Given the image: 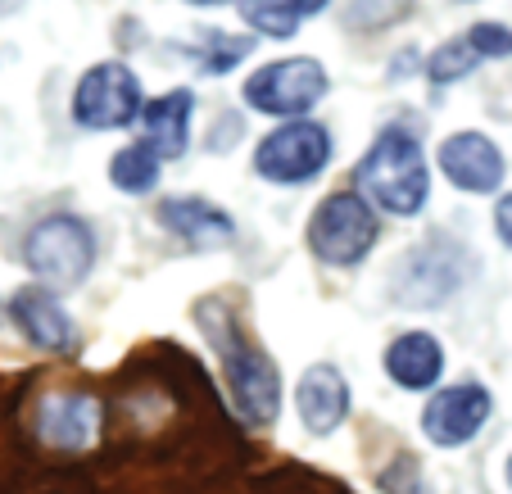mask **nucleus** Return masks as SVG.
Returning <instances> with one entry per match:
<instances>
[{"label": "nucleus", "mask_w": 512, "mask_h": 494, "mask_svg": "<svg viewBox=\"0 0 512 494\" xmlns=\"http://www.w3.org/2000/svg\"><path fill=\"white\" fill-rule=\"evenodd\" d=\"M200 327L209 331V345L223 363V381H227V395H232L236 413L250 422V427H268L277 422L281 413V377L272 368V359L263 354L259 345L245 340V331L232 322V313L223 304H200L195 309Z\"/></svg>", "instance_id": "nucleus-1"}, {"label": "nucleus", "mask_w": 512, "mask_h": 494, "mask_svg": "<svg viewBox=\"0 0 512 494\" xmlns=\"http://www.w3.org/2000/svg\"><path fill=\"white\" fill-rule=\"evenodd\" d=\"M354 177H358V195L372 209H381V214L413 218L431 200V168H426L417 136L404 132V127L377 132V141L368 146V155L354 168Z\"/></svg>", "instance_id": "nucleus-2"}, {"label": "nucleus", "mask_w": 512, "mask_h": 494, "mask_svg": "<svg viewBox=\"0 0 512 494\" xmlns=\"http://www.w3.org/2000/svg\"><path fill=\"white\" fill-rule=\"evenodd\" d=\"M381 236L377 209L358 191H336L313 209L309 218V250L331 268H358Z\"/></svg>", "instance_id": "nucleus-3"}, {"label": "nucleus", "mask_w": 512, "mask_h": 494, "mask_svg": "<svg viewBox=\"0 0 512 494\" xmlns=\"http://www.w3.org/2000/svg\"><path fill=\"white\" fill-rule=\"evenodd\" d=\"M23 263L46 286H82L91 277V263H96V236L82 218L50 214L23 241Z\"/></svg>", "instance_id": "nucleus-4"}, {"label": "nucleus", "mask_w": 512, "mask_h": 494, "mask_svg": "<svg viewBox=\"0 0 512 494\" xmlns=\"http://www.w3.org/2000/svg\"><path fill=\"white\" fill-rule=\"evenodd\" d=\"M331 78L327 68L309 55H290V59H272V64L254 68L250 82L241 87L245 105L259 109L268 118H304L322 96H327Z\"/></svg>", "instance_id": "nucleus-5"}, {"label": "nucleus", "mask_w": 512, "mask_h": 494, "mask_svg": "<svg viewBox=\"0 0 512 494\" xmlns=\"http://www.w3.org/2000/svg\"><path fill=\"white\" fill-rule=\"evenodd\" d=\"M331 132L313 118H295L281 123L254 146V173L268 177L277 186H295V182H313L322 168L331 164Z\"/></svg>", "instance_id": "nucleus-6"}, {"label": "nucleus", "mask_w": 512, "mask_h": 494, "mask_svg": "<svg viewBox=\"0 0 512 494\" xmlns=\"http://www.w3.org/2000/svg\"><path fill=\"white\" fill-rule=\"evenodd\" d=\"M141 82L127 64L105 59V64L87 68L82 82L73 87V123H82L87 132H118L132 127L141 118Z\"/></svg>", "instance_id": "nucleus-7"}, {"label": "nucleus", "mask_w": 512, "mask_h": 494, "mask_svg": "<svg viewBox=\"0 0 512 494\" xmlns=\"http://www.w3.org/2000/svg\"><path fill=\"white\" fill-rule=\"evenodd\" d=\"M490 413H494L490 390H485L481 381H458V386H445L431 395V404L422 408V431L431 445L458 449L481 436Z\"/></svg>", "instance_id": "nucleus-8"}, {"label": "nucleus", "mask_w": 512, "mask_h": 494, "mask_svg": "<svg viewBox=\"0 0 512 494\" xmlns=\"http://www.w3.org/2000/svg\"><path fill=\"white\" fill-rule=\"evenodd\" d=\"M440 173L467 195H490L503 186L508 164L485 132H454L440 141Z\"/></svg>", "instance_id": "nucleus-9"}, {"label": "nucleus", "mask_w": 512, "mask_h": 494, "mask_svg": "<svg viewBox=\"0 0 512 494\" xmlns=\"http://www.w3.org/2000/svg\"><path fill=\"white\" fill-rule=\"evenodd\" d=\"M100 404L82 390H64V395L41 399L37 408V436L46 440L50 449H64V454H82L100 440Z\"/></svg>", "instance_id": "nucleus-10"}, {"label": "nucleus", "mask_w": 512, "mask_h": 494, "mask_svg": "<svg viewBox=\"0 0 512 494\" xmlns=\"http://www.w3.org/2000/svg\"><path fill=\"white\" fill-rule=\"evenodd\" d=\"M155 214L159 227H168L191 250H223V245L236 241V218L227 209H218L213 200H204V195H173Z\"/></svg>", "instance_id": "nucleus-11"}, {"label": "nucleus", "mask_w": 512, "mask_h": 494, "mask_svg": "<svg viewBox=\"0 0 512 494\" xmlns=\"http://www.w3.org/2000/svg\"><path fill=\"white\" fill-rule=\"evenodd\" d=\"M10 313L23 336L37 349H46V354H68L78 345V327H73V318L64 313V304H59V295L50 286H23L10 300Z\"/></svg>", "instance_id": "nucleus-12"}, {"label": "nucleus", "mask_w": 512, "mask_h": 494, "mask_svg": "<svg viewBox=\"0 0 512 494\" xmlns=\"http://www.w3.org/2000/svg\"><path fill=\"white\" fill-rule=\"evenodd\" d=\"M191 114H195V91L186 87L145 100L141 118H136L141 123V146L155 150L159 159H182L186 146H191Z\"/></svg>", "instance_id": "nucleus-13"}, {"label": "nucleus", "mask_w": 512, "mask_h": 494, "mask_svg": "<svg viewBox=\"0 0 512 494\" xmlns=\"http://www.w3.org/2000/svg\"><path fill=\"white\" fill-rule=\"evenodd\" d=\"M295 413L313 436H331L349 417V381L331 363H313L295 386Z\"/></svg>", "instance_id": "nucleus-14"}, {"label": "nucleus", "mask_w": 512, "mask_h": 494, "mask_svg": "<svg viewBox=\"0 0 512 494\" xmlns=\"http://www.w3.org/2000/svg\"><path fill=\"white\" fill-rule=\"evenodd\" d=\"M386 372L404 390H431L445 377V345L431 331H404L386 345Z\"/></svg>", "instance_id": "nucleus-15"}, {"label": "nucleus", "mask_w": 512, "mask_h": 494, "mask_svg": "<svg viewBox=\"0 0 512 494\" xmlns=\"http://www.w3.org/2000/svg\"><path fill=\"white\" fill-rule=\"evenodd\" d=\"M331 0H241V19L263 37H295L313 14H322Z\"/></svg>", "instance_id": "nucleus-16"}, {"label": "nucleus", "mask_w": 512, "mask_h": 494, "mask_svg": "<svg viewBox=\"0 0 512 494\" xmlns=\"http://www.w3.org/2000/svg\"><path fill=\"white\" fill-rule=\"evenodd\" d=\"M159 164H164V159L136 141V146H123L114 159H109V182H114L123 195H145L159 186Z\"/></svg>", "instance_id": "nucleus-17"}, {"label": "nucleus", "mask_w": 512, "mask_h": 494, "mask_svg": "<svg viewBox=\"0 0 512 494\" xmlns=\"http://www.w3.org/2000/svg\"><path fill=\"white\" fill-rule=\"evenodd\" d=\"M476 64H481V55L472 50V41L454 37V41H445V46H435V55L426 59V78H431L435 87H454V82H463Z\"/></svg>", "instance_id": "nucleus-18"}, {"label": "nucleus", "mask_w": 512, "mask_h": 494, "mask_svg": "<svg viewBox=\"0 0 512 494\" xmlns=\"http://www.w3.org/2000/svg\"><path fill=\"white\" fill-rule=\"evenodd\" d=\"M245 55H250V41L245 37H232V32H204V46H200L204 73H227V68H236Z\"/></svg>", "instance_id": "nucleus-19"}, {"label": "nucleus", "mask_w": 512, "mask_h": 494, "mask_svg": "<svg viewBox=\"0 0 512 494\" xmlns=\"http://www.w3.org/2000/svg\"><path fill=\"white\" fill-rule=\"evenodd\" d=\"M377 485H381V494H435L431 481L422 476V463H417V458H408V454L395 458V463L377 476Z\"/></svg>", "instance_id": "nucleus-20"}, {"label": "nucleus", "mask_w": 512, "mask_h": 494, "mask_svg": "<svg viewBox=\"0 0 512 494\" xmlns=\"http://www.w3.org/2000/svg\"><path fill=\"white\" fill-rule=\"evenodd\" d=\"M408 0H345V23L349 28H386L404 14Z\"/></svg>", "instance_id": "nucleus-21"}, {"label": "nucleus", "mask_w": 512, "mask_h": 494, "mask_svg": "<svg viewBox=\"0 0 512 494\" xmlns=\"http://www.w3.org/2000/svg\"><path fill=\"white\" fill-rule=\"evenodd\" d=\"M467 41H472V50L481 59H508L512 55V28H503V23H476L472 32H463Z\"/></svg>", "instance_id": "nucleus-22"}, {"label": "nucleus", "mask_w": 512, "mask_h": 494, "mask_svg": "<svg viewBox=\"0 0 512 494\" xmlns=\"http://www.w3.org/2000/svg\"><path fill=\"white\" fill-rule=\"evenodd\" d=\"M494 227H499V241L512 250V191L494 204Z\"/></svg>", "instance_id": "nucleus-23"}, {"label": "nucleus", "mask_w": 512, "mask_h": 494, "mask_svg": "<svg viewBox=\"0 0 512 494\" xmlns=\"http://www.w3.org/2000/svg\"><path fill=\"white\" fill-rule=\"evenodd\" d=\"M186 5H232V0H186Z\"/></svg>", "instance_id": "nucleus-24"}, {"label": "nucleus", "mask_w": 512, "mask_h": 494, "mask_svg": "<svg viewBox=\"0 0 512 494\" xmlns=\"http://www.w3.org/2000/svg\"><path fill=\"white\" fill-rule=\"evenodd\" d=\"M503 472H508V485H512V458H508V467H503Z\"/></svg>", "instance_id": "nucleus-25"}]
</instances>
